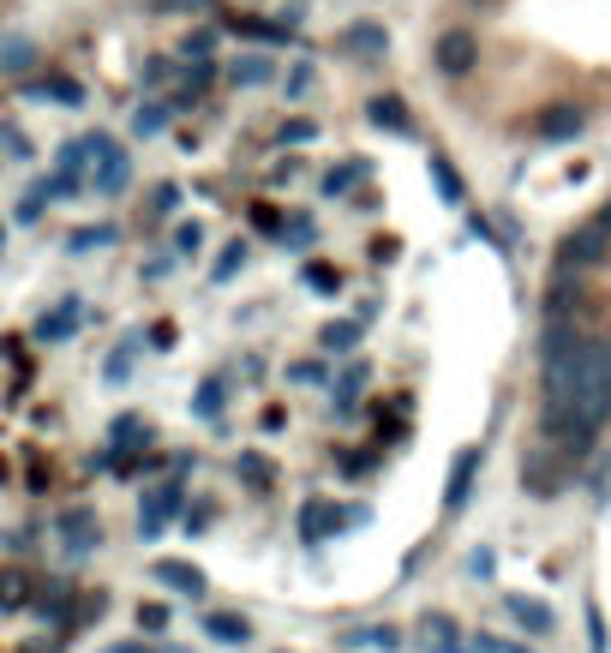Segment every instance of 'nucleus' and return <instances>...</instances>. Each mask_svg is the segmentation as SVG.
<instances>
[{
  "mask_svg": "<svg viewBox=\"0 0 611 653\" xmlns=\"http://www.w3.org/2000/svg\"><path fill=\"white\" fill-rule=\"evenodd\" d=\"M157 12H216V0H150Z\"/></svg>",
  "mask_w": 611,
  "mask_h": 653,
  "instance_id": "ea45409f",
  "label": "nucleus"
},
{
  "mask_svg": "<svg viewBox=\"0 0 611 653\" xmlns=\"http://www.w3.org/2000/svg\"><path fill=\"white\" fill-rule=\"evenodd\" d=\"M606 259H611V234H606L600 216L581 222L576 234L564 240V252H557V264H569V271H588V264H606Z\"/></svg>",
  "mask_w": 611,
  "mask_h": 653,
  "instance_id": "f03ea898",
  "label": "nucleus"
},
{
  "mask_svg": "<svg viewBox=\"0 0 611 653\" xmlns=\"http://www.w3.org/2000/svg\"><path fill=\"white\" fill-rule=\"evenodd\" d=\"M43 204H55V198H48V186L36 181L31 192H24V204H19V222H36V216H43Z\"/></svg>",
  "mask_w": 611,
  "mask_h": 653,
  "instance_id": "2f4dec72",
  "label": "nucleus"
},
{
  "mask_svg": "<svg viewBox=\"0 0 611 653\" xmlns=\"http://www.w3.org/2000/svg\"><path fill=\"white\" fill-rule=\"evenodd\" d=\"M31 594H36V587H31V575H24V570H0V611H24V606H31Z\"/></svg>",
  "mask_w": 611,
  "mask_h": 653,
  "instance_id": "aec40b11",
  "label": "nucleus"
},
{
  "mask_svg": "<svg viewBox=\"0 0 611 653\" xmlns=\"http://www.w3.org/2000/svg\"><path fill=\"white\" fill-rule=\"evenodd\" d=\"M169 60H145V84H169Z\"/></svg>",
  "mask_w": 611,
  "mask_h": 653,
  "instance_id": "37998d69",
  "label": "nucleus"
},
{
  "mask_svg": "<svg viewBox=\"0 0 611 653\" xmlns=\"http://www.w3.org/2000/svg\"><path fill=\"white\" fill-rule=\"evenodd\" d=\"M306 288H318V294H336V271H330V264H306Z\"/></svg>",
  "mask_w": 611,
  "mask_h": 653,
  "instance_id": "c9c22d12",
  "label": "nucleus"
},
{
  "mask_svg": "<svg viewBox=\"0 0 611 653\" xmlns=\"http://www.w3.org/2000/svg\"><path fill=\"white\" fill-rule=\"evenodd\" d=\"M138 630H169V606H138Z\"/></svg>",
  "mask_w": 611,
  "mask_h": 653,
  "instance_id": "58836bf2",
  "label": "nucleus"
},
{
  "mask_svg": "<svg viewBox=\"0 0 611 653\" xmlns=\"http://www.w3.org/2000/svg\"><path fill=\"white\" fill-rule=\"evenodd\" d=\"M600 222H606V234H611V204H606V210H600Z\"/></svg>",
  "mask_w": 611,
  "mask_h": 653,
  "instance_id": "8fccbe9b",
  "label": "nucleus"
},
{
  "mask_svg": "<svg viewBox=\"0 0 611 653\" xmlns=\"http://www.w3.org/2000/svg\"><path fill=\"white\" fill-rule=\"evenodd\" d=\"M360 522H366V509H336V504H324V497H306L295 528H300V546H324L336 528H360Z\"/></svg>",
  "mask_w": 611,
  "mask_h": 653,
  "instance_id": "f257e3e1",
  "label": "nucleus"
},
{
  "mask_svg": "<svg viewBox=\"0 0 611 653\" xmlns=\"http://www.w3.org/2000/svg\"><path fill=\"white\" fill-rule=\"evenodd\" d=\"M210 48H216V31H193L181 55H186V60H210Z\"/></svg>",
  "mask_w": 611,
  "mask_h": 653,
  "instance_id": "f704fd0d",
  "label": "nucleus"
},
{
  "mask_svg": "<svg viewBox=\"0 0 611 653\" xmlns=\"http://www.w3.org/2000/svg\"><path fill=\"white\" fill-rule=\"evenodd\" d=\"M0 67H31V43H24V36H7V43H0Z\"/></svg>",
  "mask_w": 611,
  "mask_h": 653,
  "instance_id": "7c9ffc66",
  "label": "nucleus"
},
{
  "mask_svg": "<svg viewBox=\"0 0 611 653\" xmlns=\"http://www.w3.org/2000/svg\"><path fill=\"white\" fill-rule=\"evenodd\" d=\"M474 473H480V450H462V456H456V468H450V492H443V504H450V509L468 504V492H474Z\"/></svg>",
  "mask_w": 611,
  "mask_h": 653,
  "instance_id": "9d476101",
  "label": "nucleus"
},
{
  "mask_svg": "<svg viewBox=\"0 0 611 653\" xmlns=\"http://www.w3.org/2000/svg\"><path fill=\"white\" fill-rule=\"evenodd\" d=\"M360 330H366V318H330L324 324V348H330V360H336V354H348V348H360Z\"/></svg>",
  "mask_w": 611,
  "mask_h": 653,
  "instance_id": "f8f14e48",
  "label": "nucleus"
},
{
  "mask_svg": "<svg viewBox=\"0 0 611 653\" xmlns=\"http://www.w3.org/2000/svg\"><path fill=\"white\" fill-rule=\"evenodd\" d=\"M240 473H246L252 485H270V480H276V473H270V462H264V456H252V450L240 456Z\"/></svg>",
  "mask_w": 611,
  "mask_h": 653,
  "instance_id": "72a5a7b5",
  "label": "nucleus"
},
{
  "mask_svg": "<svg viewBox=\"0 0 611 653\" xmlns=\"http://www.w3.org/2000/svg\"><path fill=\"white\" fill-rule=\"evenodd\" d=\"M132 354H138V336H126L120 348L108 354V366H102V378H108V383H120L126 373H132Z\"/></svg>",
  "mask_w": 611,
  "mask_h": 653,
  "instance_id": "cd10ccee",
  "label": "nucleus"
},
{
  "mask_svg": "<svg viewBox=\"0 0 611 653\" xmlns=\"http://www.w3.org/2000/svg\"><path fill=\"white\" fill-rule=\"evenodd\" d=\"M150 348H174V324H150Z\"/></svg>",
  "mask_w": 611,
  "mask_h": 653,
  "instance_id": "49530a36",
  "label": "nucleus"
},
{
  "mask_svg": "<svg viewBox=\"0 0 611 653\" xmlns=\"http://www.w3.org/2000/svg\"><path fill=\"white\" fill-rule=\"evenodd\" d=\"M312 240H318V222H312V216H300V222H283V247H288V252H306Z\"/></svg>",
  "mask_w": 611,
  "mask_h": 653,
  "instance_id": "c85d7f7f",
  "label": "nucleus"
},
{
  "mask_svg": "<svg viewBox=\"0 0 611 653\" xmlns=\"http://www.w3.org/2000/svg\"><path fill=\"white\" fill-rule=\"evenodd\" d=\"M246 259H252V247H246V240H228V247H222V259H216V271H210V282H228L234 271H246Z\"/></svg>",
  "mask_w": 611,
  "mask_h": 653,
  "instance_id": "5701e85b",
  "label": "nucleus"
},
{
  "mask_svg": "<svg viewBox=\"0 0 611 653\" xmlns=\"http://www.w3.org/2000/svg\"><path fill=\"white\" fill-rule=\"evenodd\" d=\"M258 228H264V234H283V216H276L270 204H258Z\"/></svg>",
  "mask_w": 611,
  "mask_h": 653,
  "instance_id": "a18cd8bd",
  "label": "nucleus"
},
{
  "mask_svg": "<svg viewBox=\"0 0 611 653\" xmlns=\"http://www.w3.org/2000/svg\"><path fill=\"white\" fill-rule=\"evenodd\" d=\"M504 606H509V618H516L521 630H533V635H552V611H545L540 599H528V594H509Z\"/></svg>",
  "mask_w": 611,
  "mask_h": 653,
  "instance_id": "ddd939ff",
  "label": "nucleus"
},
{
  "mask_svg": "<svg viewBox=\"0 0 611 653\" xmlns=\"http://www.w3.org/2000/svg\"><path fill=\"white\" fill-rule=\"evenodd\" d=\"M162 126H169V102H138V114H132V133H138V138H157Z\"/></svg>",
  "mask_w": 611,
  "mask_h": 653,
  "instance_id": "4be33fe9",
  "label": "nucleus"
},
{
  "mask_svg": "<svg viewBox=\"0 0 611 653\" xmlns=\"http://www.w3.org/2000/svg\"><path fill=\"white\" fill-rule=\"evenodd\" d=\"M342 648H384V653H396V648H402V630H396V623H366V630H342Z\"/></svg>",
  "mask_w": 611,
  "mask_h": 653,
  "instance_id": "9b49d317",
  "label": "nucleus"
},
{
  "mask_svg": "<svg viewBox=\"0 0 611 653\" xmlns=\"http://www.w3.org/2000/svg\"><path fill=\"white\" fill-rule=\"evenodd\" d=\"M174 252H193V259H198V252H204V228L181 222V228H174Z\"/></svg>",
  "mask_w": 611,
  "mask_h": 653,
  "instance_id": "473e14b6",
  "label": "nucleus"
},
{
  "mask_svg": "<svg viewBox=\"0 0 611 653\" xmlns=\"http://www.w3.org/2000/svg\"><path fill=\"white\" fill-rule=\"evenodd\" d=\"M414 635H419V648H426V653H462V648H456V618H450V611H426Z\"/></svg>",
  "mask_w": 611,
  "mask_h": 653,
  "instance_id": "0eeeda50",
  "label": "nucleus"
},
{
  "mask_svg": "<svg viewBox=\"0 0 611 653\" xmlns=\"http://www.w3.org/2000/svg\"><path fill=\"white\" fill-rule=\"evenodd\" d=\"M181 504H186L181 480H174V485H162V492H145V509H138V528H145V540H157V534L169 528L174 516H181Z\"/></svg>",
  "mask_w": 611,
  "mask_h": 653,
  "instance_id": "7ed1b4c3",
  "label": "nucleus"
},
{
  "mask_svg": "<svg viewBox=\"0 0 611 653\" xmlns=\"http://www.w3.org/2000/svg\"><path fill=\"white\" fill-rule=\"evenodd\" d=\"M169 271H174V259H157V264H145V282H169Z\"/></svg>",
  "mask_w": 611,
  "mask_h": 653,
  "instance_id": "de8ad7c7",
  "label": "nucleus"
},
{
  "mask_svg": "<svg viewBox=\"0 0 611 653\" xmlns=\"http://www.w3.org/2000/svg\"><path fill=\"white\" fill-rule=\"evenodd\" d=\"M0 259H7V228H0Z\"/></svg>",
  "mask_w": 611,
  "mask_h": 653,
  "instance_id": "3c124183",
  "label": "nucleus"
},
{
  "mask_svg": "<svg viewBox=\"0 0 611 653\" xmlns=\"http://www.w3.org/2000/svg\"><path fill=\"white\" fill-rule=\"evenodd\" d=\"M588 635H593V648H606V618L600 611H588Z\"/></svg>",
  "mask_w": 611,
  "mask_h": 653,
  "instance_id": "09e8293b",
  "label": "nucleus"
},
{
  "mask_svg": "<svg viewBox=\"0 0 611 653\" xmlns=\"http://www.w3.org/2000/svg\"><path fill=\"white\" fill-rule=\"evenodd\" d=\"M150 575H157L162 587H174V594H204V570H193V563H174V558H157L150 563Z\"/></svg>",
  "mask_w": 611,
  "mask_h": 653,
  "instance_id": "1a4fd4ad",
  "label": "nucleus"
},
{
  "mask_svg": "<svg viewBox=\"0 0 611 653\" xmlns=\"http://www.w3.org/2000/svg\"><path fill=\"white\" fill-rule=\"evenodd\" d=\"M222 408H228V378L216 373V378H204V383H198V396H193V414H198V420H210V426H216V420H222Z\"/></svg>",
  "mask_w": 611,
  "mask_h": 653,
  "instance_id": "2eb2a0df",
  "label": "nucleus"
},
{
  "mask_svg": "<svg viewBox=\"0 0 611 653\" xmlns=\"http://www.w3.org/2000/svg\"><path fill=\"white\" fill-rule=\"evenodd\" d=\"M174 204H181V186H157V210H150V216H169Z\"/></svg>",
  "mask_w": 611,
  "mask_h": 653,
  "instance_id": "79ce46f5",
  "label": "nucleus"
},
{
  "mask_svg": "<svg viewBox=\"0 0 611 653\" xmlns=\"http://www.w3.org/2000/svg\"><path fill=\"white\" fill-rule=\"evenodd\" d=\"M228 79L246 84V91H252V84H270V79H276V60H270V55H240L234 67H228Z\"/></svg>",
  "mask_w": 611,
  "mask_h": 653,
  "instance_id": "a211bd4d",
  "label": "nucleus"
},
{
  "mask_svg": "<svg viewBox=\"0 0 611 653\" xmlns=\"http://www.w3.org/2000/svg\"><path fill=\"white\" fill-rule=\"evenodd\" d=\"M31 96H48V102H67V108H79L84 91L72 79H43V84H31Z\"/></svg>",
  "mask_w": 611,
  "mask_h": 653,
  "instance_id": "393cba45",
  "label": "nucleus"
},
{
  "mask_svg": "<svg viewBox=\"0 0 611 653\" xmlns=\"http://www.w3.org/2000/svg\"><path fill=\"white\" fill-rule=\"evenodd\" d=\"M431 186H438L443 204H462V181L450 174V162H443V157H431Z\"/></svg>",
  "mask_w": 611,
  "mask_h": 653,
  "instance_id": "bb28decb",
  "label": "nucleus"
},
{
  "mask_svg": "<svg viewBox=\"0 0 611 653\" xmlns=\"http://www.w3.org/2000/svg\"><path fill=\"white\" fill-rule=\"evenodd\" d=\"M306 91H312V72L295 67V72H288V96H306Z\"/></svg>",
  "mask_w": 611,
  "mask_h": 653,
  "instance_id": "c03bdc74",
  "label": "nucleus"
},
{
  "mask_svg": "<svg viewBox=\"0 0 611 653\" xmlns=\"http://www.w3.org/2000/svg\"><path fill=\"white\" fill-rule=\"evenodd\" d=\"M204 635H216L222 648H240V642H252V623L234 618V611H210V618H204Z\"/></svg>",
  "mask_w": 611,
  "mask_h": 653,
  "instance_id": "dca6fc26",
  "label": "nucleus"
},
{
  "mask_svg": "<svg viewBox=\"0 0 611 653\" xmlns=\"http://www.w3.org/2000/svg\"><path fill=\"white\" fill-rule=\"evenodd\" d=\"M360 383H366V360H354L348 373L330 383V402H336V414H342V420L354 414V396H360Z\"/></svg>",
  "mask_w": 611,
  "mask_h": 653,
  "instance_id": "6ab92c4d",
  "label": "nucleus"
},
{
  "mask_svg": "<svg viewBox=\"0 0 611 653\" xmlns=\"http://www.w3.org/2000/svg\"><path fill=\"white\" fill-rule=\"evenodd\" d=\"M55 534L67 540V552H96V546H102L96 509H60V516H55Z\"/></svg>",
  "mask_w": 611,
  "mask_h": 653,
  "instance_id": "20e7f679",
  "label": "nucleus"
},
{
  "mask_svg": "<svg viewBox=\"0 0 611 653\" xmlns=\"http://www.w3.org/2000/svg\"><path fill=\"white\" fill-rule=\"evenodd\" d=\"M330 378V366L324 360H300V366H288V383H300V390H312V383H324Z\"/></svg>",
  "mask_w": 611,
  "mask_h": 653,
  "instance_id": "c756f323",
  "label": "nucleus"
},
{
  "mask_svg": "<svg viewBox=\"0 0 611 653\" xmlns=\"http://www.w3.org/2000/svg\"><path fill=\"white\" fill-rule=\"evenodd\" d=\"M533 133H540L545 145H569V138H581V133H588V114H581V108H569V102H557V108H545L540 121H533Z\"/></svg>",
  "mask_w": 611,
  "mask_h": 653,
  "instance_id": "39448f33",
  "label": "nucleus"
},
{
  "mask_svg": "<svg viewBox=\"0 0 611 653\" xmlns=\"http://www.w3.org/2000/svg\"><path fill=\"white\" fill-rule=\"evenodd\" d=\"M366 114H372V126H390L396 138L414 133V121H407V102H402V96H372V108H366Z\"/></svg>",
  "mask_w": 611,
  "mask_h": 653,
  "instance_id": "f3484780",
  "label": "nucleus"
},
{
  "mask_svg": "<svg viewBox=\"0 0 611 653\" xmlns=\"http://www.w3.org/2000/svg\"><path fill=\"white\" fill-rule=\"evenodd\" d=\"M342 48H354V55H384V48H390V36L378 31V24H354V31L342 36Z\"/></svg>",
  "mask_w": 611,
  "mask_h": 653,
  "instance_id": "412c9836",
  "label": "nucleus"
},
{
  "mask_svg": "<svg viewBox=\"0 0 611 653\" xmlns=\"http://www.w3.org/2000/svg\"><path fill=\"white\" fill-rule=\"evenodd\" d=\"M360 181H366V162H348V169H330L324 174V192H330V198H348Z\"/></svg>",
  "mask_w": 611,
  "mask_h": 653,
  "instance_id": "b1692460",
  "label": "nucleus"
},
{
  "mask_svg": "<svg viewBox=\"0 0 611 653\" xmlns=\"http://www.w3.org/2000/svg\"><path fill=\"white\" fill-rule=\"evenodd\" d=\"M312 133H318L312 121H283V133H276V138H283V145H312Z\"/></svg>",
  "mask_w": 611,
  "mask_h": 653,
  "instance_id": "4c0bfd02",
  "label": "nucleus"
},
{
  "mask_svg": "<svg viewBox=\"0 0 611 653\" xmlns=\"http://www.w3.org/2000/svg\"><path fill=\"white\" fill-rule=\"evenodd\" d=\"M102 247H114V228H108V222H96V228H79V234L67 240V252H102Z\"/></svg>",
  "mask_w": 611,
  "mask_h": 653,
  "instance_id": "a878e982",
  "label": "nucleus"
},
{
  "mask_svg": "<svg viewBox=\"0 0 611 653\" xmlns=\"http://www.w3.org/2000/svg\"><path fill=\"white\" fill-rule=\"evenodd\" d=\"M126 181H132V162H126V157H108V162L91 174V192H96V198H120Z\"/></svg>",
  "mask_w": 611,
  "mask_h": 653,
  "instance_id": "4468645a",
  "label": "nucleus"
},
{
  "mask_svg": "<svg viewBox=\"0 0 611 653\" xmlns=\"http://www.w3.org/2000/svg\"><path fill=\"white\" fill-rule=\"evenodd\" d=\"M0 145H7V157H31V145H24V133H19V126H7V133H0Z\"/></svg>",
  "mask_w": 611,
  "mask_h": 653,
  "instance_id": "a19ab883",
  "label": "nucleus"
},
{
  "mask_svg": "<svg viewBox=\"0 0 611 653\" xmlns=\"http://www.w3.org/2000/svg\"><path fill=\"white\" fill-rule=\"evenodd\" d=\"M138 432H145V420H138V414H120V420L108 426V438H114V444H132Z\"/></svg>",
  "mask_w": 611,
  "mask_h": 653,
  "instance_id": "e433bc0d",
  "label": "nucleus"
},
{
  "mask_svg": "<svg viewBox=\"0 0 611 653\" xmlns=\"http://www.w3.org/2000/svg\"><path fill=\"white\" fill-rule=\"evenodd\" d=\"M474 60H480V43H474L468 31H443V36H438V67L450 72V79L474 72Z\"/></svg>",
  "mask_w": 611,
  "mask_h": 653,
  "instance_id": "423d86ee",
  "label": "nucleus"
},
{
  "mask_svg": "<svg viewBox=\"0 0 611 653\" xmlns=\"http://www.w3.org/2000/svg\"><path fill=\"white\" fill-rule=\"evenodd\" d=\"M79 324H84V300H60V312L36 318V336H43V342H67Z\"/></svg>",
  "mask_w": 611,
  "mask_h": 653,
  "instance_id": "6e6552de",
  "label": "nucleus"
}]
</instances>
